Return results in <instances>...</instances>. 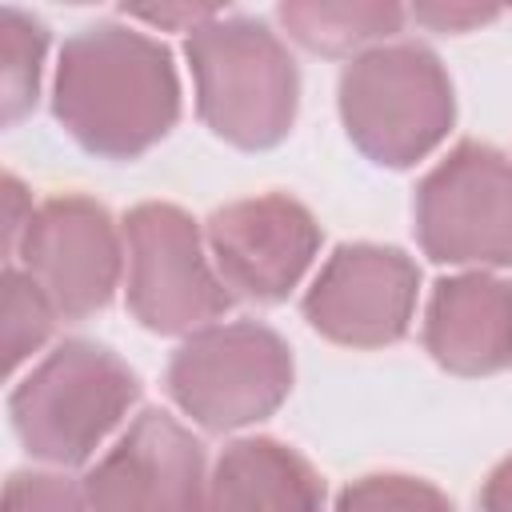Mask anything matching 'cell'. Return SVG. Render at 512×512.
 I'll return each mask as SVG.
<instances>
[{
	"mask_svg": "<svg viewBox=\"0 0 512 512\" xmlns=\"http://www.w3.org/2000/svg\"><path fill=\"white\" fill-rule=\"evenodd\" d=\"M52 112L84 152L136 160L180 120L172 52L128 24H88L60 48Z\"/></svg>",
	"mask_w": 512,
	"mask_h": 512,
	"instance_id": "cell-1",
	"label": "cell"
},
{
	"mask_svg": "<svg viewBox=\"0 0 512 512\" xmlns=\"http://www.w3.org/2000/svg\"><path fill=\"white\" fill-rule=\"evenodd\" d=\"M196 112L244 152L276 148L296 120L300 76L284 40L252 16H212L184 40Z\"/></svg>",
	"mask_w": 512,
	"mask_h": 512,
	"instance_id": "cell-2",
	"label": "cell"
},
{
	"mask_svg": "<svg viewBox=\"0 0 512 512\" xmlns=\"http://www.w3.org/2000/svg\"><path fill=\"white\" fill-rule=\"evenodd\" d=\"M140 396L136 372L92 340L56 344L8 396V416L32 460L88 464Z\"/></svg>",
	"mask_w": 512,
	"mask_h": 512,
	"instance_id": "cell-3",
	"label": "cell"
},
{
	"mask_svg": "<svg viewBox=\"0 0 512 512\" xmlns=\"http://www.w3.org/2000/svg\"><path fill=\"white\" fill-rule=\"evenodd\" d=\"M340 120L372 164L412 168L456 120L452 80L440 56L416 40L376 44L340 72Z\"/></svg>",
	"mask_w": 512,
	"mask_h": 512,
	"instance_id": "cell-4",
	"label": "cell"
},
{
	"mask_svg": "<svg viewBox=\"0 0 512 512\" xmlns=\"http://www.w3.org/2000/svg\"><path fill=\"white\" fill-rule=\"evenodd\" d=\"M164 388L192 424L236 432L268 420L288 400L292 352L268 324H208L172 352Z\"/></svg>",
	"mask_w": 512,
	"mask_h": 512,
	"instance_id": "cell-5",
	"label": "cell"
},
{
	"mask_svg": "<svg viewBox=\"0 0 512 512\" xmlns=\"http://www.w3.org/2000/svg\"><path fill=\"white\" fill-rule=\"evenodd\" d=\"M128 308L160 336H192L228 312L232 292L212 272L196 220L176 204H136L124 216Z\"/></svg>",
	"mask_w": 512,
	"mask_h": 512,
	"instance_id": "cell-6",
	"label": "cell"
},
{
	"mask_svg": "<svg viewBox=\"0 0 512 512\" xmlns=\"http://www.w3.org/2000/svg\"><path fill=\"white\" fill-rule=\"evenodd\" d=\"M416 240L436 264H512V160L480 140L456 144L416 188Z\"/></svg>",
	"mask_w": 512,
	"mask_h": 512,
	"instance_id": "cell-7",
	"label": "cell"
},
{
	"mask_svg": "<svg viewBox=\"0 0 512 512\" xmlns=\"http://www.w3.org/2000/svg\"><path fill=\"white\" fill-rule=\"evenodd\" d=\"M16 256L52 300L56 316L84 320L116 296L124 240L104 204L88 196H52L32 212Z\"/></svg>",
	"mask_w": 512,
	"mask_h": 512,
	"instance_id": "cell-8",
	"label": "cell"
},
{
	"mask_svg": "<svg viewBox=\"0 0 512 512\" xmlns=\"http://www.w3.org/2000/svg\"><path fill=\"white\" fill-rule=\"evenodd\" d=\"M416 288L420 268L400 248L340 244L304 292V320L332 344L384 348L408 332Z\"/></svg>",
	"mask_w": 512,
	"mask_h": 512,
	"instance_id": "cell-9",
	"label": "cell"
},
{
	"mask_svg": "<svg viewBox=\"0 0 512 512\" xmlns=\"http://www.w3.org/2000/svg\"><path fill=\"white\" fill-rule=\"evenodd\" d=\"M208 252L224 288L256 304H276L312 268L320 252V224L284 192L252 196L208 216Z\"/></svg>",
	"mask_w": 512,
	"mask_h": 512,
	"instance_id": "cell-10",
	"label": "cell"
},
{
	"mask_svg": "<svg viewBox=\"0 0 512 512\" xmlns=\"http://www.w3.org/2000/svg\"><path fill=\"white\" fill-rule=\"evenodd\" d=\"M204 448L168 412H140L84 472L88 512H192L204 488Z\"/></svg>",
	"mask_w": 512,
	"mask_h": 512,
	"instance_id": "cell-11",
	"label": "cell"
},
{
	"mask_svg": "<svg viewBox=\"0 0 512 512\" xmlns=\"http://www.w3.org/2000/svg\"><path fill=\"white\" fill-rule=\"evenodd\" d=\"M424 348L456 376H492L512 364V280L460 272L432 288Z\"/></svg>",
	"mask_w": 512,
	"mask_h": 512,
	"instance_id": "cell-12",
	"label": "cell"
},
{
	"mask_svg": "<svg viewBox=\"0 0 512 512\" xmlns=\"http://www.w3.org/2000/svg\"><path fill=\"white\" fill-rule=\"evenodd\" d=\"M192 512H324V480L296 448L252 436L220 452Z\"/></svg>",
	"mask_w": 512,
	"mask_h": 512,
	"instance_id": "cell-13",
	"label": "cell"
},
{
	"mask_svg": "<svg viewBox=\"0 0 512 512\" xmlns=\"http://www.w3.org/2000/svg\"><path fill=\"white\" fill-rule=\"evenodd\" d=\"M276 16L296 44L320 56H348L364 44L400 32L404 24L400 4H376V0H336V4L296 0V4H280Z\"/></svg>",
	"mask_w": 512,
	"mask_h": 512,
	"instance_id": "cell-14",
	"label": "cell"
},
{
	"mask_svg": "<svg viewBox=\"0 0 512 512\" xmlns=\"http://www.w3.org/2000/svg\"><path fill=\"white\" fill-rule=\"evenodd\" d=\"M44 52H48V28L20 12L4 8L0 12V104H4V124H16L20 116L32 112L36 92H40V72H44Z\"/></svg>",
	"mask_w": 512,
	"mask_h": 512,
	"instance_id": "cell-15",
	"label": "cell"
},
{
	"mask_svg": "<svg viewBox=\"0 0 512 512\" xmlns=\"http://www.w3.org/2000/svg\"><path fill=\"white\" fill-rule=\"evenodd\" d=\"M56 324V308L52 300L40 292V284L20 272V268H4V368L16 372L32 352H40V344L52 336Z\"/></svg>",
	"mask_w": 512,
	"mask_h": 512,
	"instance_id": "cell-16",
	"label": "cell"
},
{
	"mask_svg": "<svg viewBox=\"0 0 512 512\" xmlns=\"http://www.w3.org/2000/svg\"><path fill=\"white\" fill-rule=\"evenodd\" d=\"M336 512H452V504L436 484L420 476L376 472L352 480L336 496Z\"/></svg>",
	"mask_w": 512,
	"mask_h": 512,
	"instance_id": "cell-17",
	"label": "cell"
},
{
	"mask_svg": "<svg viewBox=\"0 0 512 512\" xmlns=\"http://www.w3.org/2000/svg\"><path fill=\"white\" fill-rule=\"evenodd\" d=\"M4 512H88L84 488L60 472H12L4 484Z\"/></svg>",
	"mask_w": 512,
	"mask_h": 512,
	"instance_id": "cell-18",
	"label": "cell"
},
{
	"mask_svg": "<svg viewBox=\"0 0 512 512\" xmlns=\"http://www.w3.org/2000/svg\"><path fill=\"white\" fill-rule=\"evenodd\" d=\"M412 16L436 32H468L476 24L496 20V8H476V4H416Z\"/></svg>",
	"mask_w": 512,
	"mask_h": 512,
	"instance_id": "cell-19",
	"label": "cell"
},
{
	"mask_svg": "<svg viewBox=\"0 0 512 512\" xmlns=\"http://www.w3.org/2000/svg\"><path fill=\"white\" fill-rule=\"evenodd\" d=\"M32 196L24 192V184L8 172L4 176V248H8V260L20 252V240H24V232H28V224H32Z\"/></svg>",
	"mask_w": 512,
	"mask_h": 512,
	"instance_id": "cell-20",
	"label": "cell"
},
{
	"mask_svg": "<svg viewBox=\"0 0 512 512\" xmlns=\"http://www.w3.org/2000/svg\"><path fill=\"white\" fill-rule=\"evenodd\" d=\"M128 16L160 24V28H176V32H196L200 24L220 16V8H204V4H152V8H128Z\"/></svg>",
	"mask_w": 512,
	"mask_h": 512,
	"instance_id": "cell-21",
	"label": "cell"
},
{
	"mask_svg": "<svg viewBox=\"0 0 512 512\" xmlns=\"http://www.w3.org/2000/svg\"><path fill=\"white\" fill-rule=\"evenodd\" d=\"M480 512H512V456H504L480 492Z\"/></svg>",
	"mask_w": 512,
	"mask_h": 512,
	"instance_id": "cell-22",
	"label": "cell"
}]
</instances>
